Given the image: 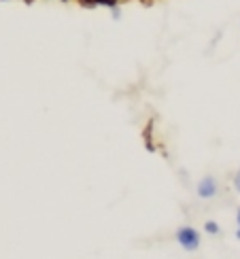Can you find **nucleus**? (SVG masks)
<instances>
[{
	"mask_svg": "<svg viewBox=\"0 0 240 259\" xmlns=\"http://www.w3.org/2000/svg\"><path fill=\"white\" fill-rule=\"evenodd\" d=\"M179 242H181V246L183 249H187V251H195L198 249V244H200V236H198V232L195 230H191V228H183V230H179Z\"/></svg>",
	"mask_w": 240,
	"mask_h": 259,
	"instance_id": "f257e3e1",
	"label": "nucleus"
},
{
	"mask_svg": "<svg viewBox=\"0 0 240 259\" xmlns=\"http://www.w3.org/2000/svg\"><path fill=\"white\" fill-rule=\"evenodd\" d=\"M215 191H217V185H215V181L211 177H206L200 185H198V196L200 198H213L215 196Z\"/></svg>",
	"mask_w": 240,
	"mask_h": 259,
	"instance_id": "f03ea898",
	"label": "nucleus"
},
{
	"mask_svg": "<svg viewBox=\"0 0 240 259\" xmlns=\"http://www.w3.org/2000/svg\"><path fill=\"white\" fill-rule=\"evenodd\" d=\"M206 230H209L211 234H217V225L215 223H209V225H206Z\"/></svg>",
	"mask_w": 240,
	"mask_h": 259,
	"instance_id": "7ed1b4c3",
	"label": "nucleus"
},
{
	"mask_svg": "<svg viewBox=\"0 0 240 259\" xmlns=\"http://www.w3.org/2000/svg\"><path fill=\"white\" fill-rule=\"evenodd\" d=\"M234 183H236V189L240 191V170H238V175H236V181H234Z\"/></svg>",
	"mask_w": 240,
	"mask_h": 259,
	"instance_id": "20e7f679",
	"label": "nucleus"
},
{
	"mask_svg": "<svg viewBox=\"0 0 240 259\" xmlns=\"http://www.w3.org/2000/svg\"><path fill=\"white\" fill-rule=\"evenodd\" d=\"M238 223H240V210H238Z\"/></svg>",
	"mask_w": 240,
	"mask_h": 259,
	"instance_id": "39448f33",
	"label": "nucleus"
}]
</instances>
